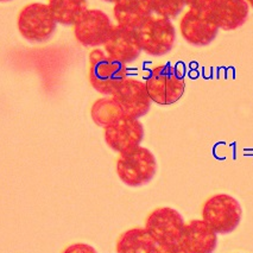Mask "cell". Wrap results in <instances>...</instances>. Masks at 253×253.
Masks as SVG:
<instances>
[{"instance_id":"cell-4","label":"cell","mask_w":253,"mask_h":253,"mask_svg":"<svg viewBox=\"0 0 253 253\" xmlns=\"http://www.w3.org/2000/svg\"><path fill=\"white\" fill-rule=\"evenodd\" d=\"M127 76V68L100 49L89 55V82L96 92L112 95Z\"/></svg>"},{"instance_id":"cell-7","label":"cell","mask_w":253,"mask_h":253,"mask_svg":"<svg viewBox=\"0 0 253 253\" xmlns=\"http://www.w3.org/2000/svg\"><path fill=\"white\" fill-rule=\"evenodd\" d=\"M184 225L179 211L170 207H160L149 214L144 228L157 245H175L178 244Z\"/></svg>"},{"instance_id":"cell-9","label":"cell","mask_w":253,"mask_h":253,"mask_svg":"<svg viewBox=\"0 0 253 253\" xmlns=\"http://www.w3.org/2000/svg\"><path fill=\"white\" fill-rule=\"evenodd\" d=\"M112 98L126 117L139 119L149 113L151 99L146 90L145 82L134 78H127L112 94Z\"/></svg>"},{"instance_id":"cell-17","label":"cell","mask_w":253,"mask_h":253,"mask_svg":"<svg viewBox=\"0 0 253 253\" xmlns=\"http://www.w3.org/2000/svg\"><path fill=\"white\" fill-rule=\"evenodd\" d=\"M48 6L58 24L74 25L88 10L87 0H49Z\"/></svg>"},{"instance_id":"cell-10","label":"cell","mask_w":253,"mask_h":253,"mask_svg":"<svg viewBox=\"0 0 253 253\" xmlns=\"http://www.w3.org/2000/svg\"><path fill=\"white\" fill-rule=\"evenodd\" d=\"M144 126L139 119L123 116L104 127L105 142L118 154L140 146L144 139Z\"/></svg>"},{"instance_id":"cell-19","label":"cell","mask_w":253,"mask_h":253,"mask_svg":"<svg viewBox=\"0 0 253 253\" xmlns=\"http://www.w3.org/2000/svg\"><path fill=\"white\" fill-rule=\"evenodd\" d=\"M149 2L156 16L170 20L177 18L187 6L185 0H149Z\"/></svg>"},{"instance_id":"cell-8","label":"cell","mask_w":253,"mask_h":253,"mask_svg":"<svg viewBox=\"0 0 253 253\" xmlns=\"http://www.w3.org/2000/svg\"><path fill=\"white\" fill-rule=\"evenodd\" d=\"M182 37L194 46H206L219 35L220 28L210 10L189 8L179 22Z\"/></svg>"},{"instance_id":"cell-13","label":"cell","mask_w":253,"mask_h":253,"mask_svg":"<svg viewBox=\"0 0 253 253\" xmlns=\"http://www.w3.org/2000/svg\"><path fill=\"white\" fill-rule=\"evenodd\" d=\"M178 246L184 253H214L217 234L204 220H192L184 225Z\"/></svg>"},{"instance_id":"cell-2","label":"cell","mask_w":253,"mask_h":253,"mask_svg":"<svg viewBox=\"0 0 253 253\" xmlns=\"http://www.w3.org/2000/svg\"><path fill=\"white\" fill-rule=\"evenodd\" d=\"M145 86L152 102L161 106L176 104L183 96L185 80L183 73L170 64L155 67L146 76Z\"/></svg>"},{"instance_id":"cell-11","label":"cell","mask_w":253,"mask_h":253,"mask_svg":"<svg viewBox=\"0 0 253 253\" xmlns=\"http://www.w3.org/2000/svg\"><path fill=\"white\" fill-rule=\"evenodd\" d=\"M73 28L79 43L88 48H98L107 41L113 24L110 17L102 11L87 10Z\"/></svg>"},{"instance_id":"cell-23","label":"cell","mask_w":253,"mask_h":253,"mask_svg":"<svg viewBox=\"0 0 253 253\" xmlns=\"http://www.w3.org/2000/svg\"><path fill=\"white\" fill-rule=\"evenodd\" d=\"M247 2H249L250 7H252V8H253V0H247Z\"/></svg>"},{"instance_id":"cell-24","label":"cell","mask_w":253,"mask_h":253,"mask_svg":"<svg viewBox=\"0 0 253 253\" xmlns=\"http://www.w3.org/2000/svg\"><path fill=\"white\" fill-rule=\"evenodd\" d=\"M104 1H107V2H114L116 4L117 1H119V0H104Z\"/></svg>"},{"instance_id":"cell-14","label":"cell","mask_w":253,"mask_h":253,"mask_svg":"<svg viewBox=\"0 0 253 253\" xmlns=\"http://www.w3.org/2000/svg\"><path fill=\"white\" fill-rule=\"evenodd\" d=\"M208 10L220 30L233 31L246 23L250 5L247 0H213Z\"/></svg>"},{"instance_id":"cell-5","label":"cell","mask_w":253,"mask_h":253,"mask_svg":"<svg viewBox=\"0 0 253 253\" xmlns=\"http://www.w3.org/2000/svg\"><path fill=\"white\" fill-rule=\"evenodd\" d=\"M18 30L29 42H45L54 35L57 26L48 4L32 2L20 10L17 19Z\"/></svg>"},{"instance_id":"cell-22","label":"cell","mask_w":253,"mask_h":253,"mask_svg":"<svg viewBox=\"0 0 253 253\" xmlns=\"http://www.w3.org/2000/svg\"><path fill=\"white\" fill-rule=\"evenodd\" d=\"M155 253H184L178 244L175 245H158Z\"/></svg>"},{"instance_id":"cell-6","label":"cell","mask_w":253,"mask_h":253,"mask_svg":"<svg viewBox=\"0 0 253 253\" xmlns=\"http://www.w3.org/2000/svg\"><path fill=\"white\" fill-rule=\"evenodd\" d=\"M137 34L143 51L154 57L167 55L176 42V29L171 20L160 16L150 17Z\"/></svg>"},{"instance_id":"cell-3","label":"cell","mask_w":253,"mask_h":253,"mask_svg":"<svg viewBox=\"0 0 253 253\" xmlns=\"http://www.w3.org/2000/svg\"><path fill=\"white\" fill-rule=\"evenodd\" d=\"M243 210L237 199L228 194L211 196L202 207V220L216 234L227 235L239 227Z\"/></svg>"},{"instance_id":"cell-18","label":"cell","mask_w":253,"mask_h":253,"mask_svg":"<svg viewBox=\"0 0 253 253\" xmlns=\"http://www.w3.org/2000/svg\"><path fill=\"white\" fill-rule=\"evenodd\" d=\"M123 116L122 110L112 96L96 100L92 106V118L94 123L102 127H106Z\"/></svg>"},{"instance_id":"cell-15","label":"cell","mask_w":253,"mask_h":253,"mask_svg":"<svg viewBox=\"0 0 253 253\" xmlns=\"http://www.w3.org/2000/svg\"><path fill=\"white\" fill-rule=\"evenodd\" d=\"M149 0H119L114 4L113 14L118 25L138 31L152 17Z\"/></svg>"},{"instance_id":"cell-1","label":"cell","mask_w":253,"mask_h":253,"mask_svg":"<svg viewBox=\"0 0 253 253\" xmlns=\"http://www.w3.org/2000/svg\"><path fill=\"white\" fill-rule=\"evenodd\" d=\"M157 172L155 155L144 146L119 154L117 160V173L120 181L127 187L139 188L150 183Z\"/></svg>"},{"instance_id":"cell-25","label":"cell","mask_w":253,"mask_h":253,"mask_svg":"<svg viewBox=\"0 0 253 253\" xmlns=\"http://www.w3.org/2000/svg\"><path fill=\"white\" fill-rule=\"evenodd\" d=\"M7 1H12V0H0V2H7Z\"/></svg>"},{"instance_id":"cell-12","label":"cell","mask_w":253,"mask_h":253,"mask_svg":"<svg viewBox=\"0 0 253 253\" xmlns=\"http://www.w3.org/2000/svg\"><path fill=\"white\" fill-rule=\"evenodd\" d=\"M104 48L110 57L124 64L134 62L143 51L137 31L120 25H113Z\"/></svg>"},{"instance_id":"cell-20","label":"cell","mask_w":253,"mask_h":253,"mask_svg":"<svg viewBox=\"0 0 253 253\" xmlns=\"http://www.w3.org/2000/svg\"><path fill=\"white\" fill-rule=\"evenodd\" d=\"M62 253H98L96 250L94 249L93 246L88 245V244H84V243H78V244H73L67 247Z\"/></svg>"},{"instance_id":"cell-21","label":"cell","mask_w":253,"mask_h":253,"mask_svg":"<svg viewBox=\"0 0 253 253\" xmlns=\"http://www.w3.org/2000/svg\"><path fill=\"white\" fill-rule=\"evenodd\" d=\"M187 6L189 8H198V10H207L213 2V0H185Z\"/></svg>"},{"instance_id":"cell-16","label":"cell","mask_w":253,"mask_h":253,"mask_svg":"<svg viewBox=\"0 0 253 253\" xmlns=\"http://www.w3.org/2000/svg\"><path fill=\"white\" fill-rule=\"evenodd\" d=\"M157 243L145 228H131L118 238L117 253H155Z\"/></svg>"}]
</instances>
